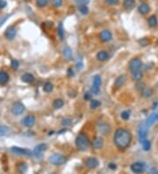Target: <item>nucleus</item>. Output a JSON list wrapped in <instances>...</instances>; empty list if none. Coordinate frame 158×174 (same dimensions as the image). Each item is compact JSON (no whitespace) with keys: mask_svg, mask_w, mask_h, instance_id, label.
<instances>
[{"mask_svg":"<svg viewBox=\"0 0 158 174\" xmlns=\"http://www.w3.org/2000/svg\"><path fill=\"white\" fill-rule=\"evenodd\" d=\"M50 3V0H36V5L40 8H44L48 6Z\"/></svg>","mask_w":158,"mask_h":174,"instance_id":"nucleus-31","label":"nucleus"},{"mask_svg":"<svg viewBox=\"0 0 158 174\" xmlns=\"http://www.w3.org/2000/svg\"><path fill=\"white\" fill-rule=\"evenodd\" d=\"M151 174H158V171L155 168H152L151 169Z\"/></svg>","mask_w":158,"mask_h":174,"instance_id":"nucleus-49","label":"nucleus"},{"mask_svg":"<svg viewBox=\"0 0 158 174\" xmlns=\"http://www.w3.org/2000/svg\"><path fill=\"white\" fill-rule=\"evenodd\" d=\"M9 81V75L5 71H0V85H5Z\"/></svg>","mask_w":158,"mask_h":174,"instance_id":"nucleus-24","label":"nucleus"},{"mask_svg":"<svg viewBox=\"0 0 158 174\" xmlns=\"http://www.w3.org/2000/svg\"><path fill=\"white\" fill-rule=\"evenodd\" d=\"M141 143L142 149H143L145 151H149V150L151 149V142H150V141L145 139V140H143Z\"/></svg>","mask_w":158,"mask_h":174,"instance_id":"nucleus-29","label":"nucleus"},{"mask_svg":"<svg viewBox=\"0 0 158 174\" xmlns=\"http://www.w3.org/2000/svg\"><path fill=\"white\" fill-rule=\"evenodd\" d=\"M71 123H72V120H71L70 118H65V119H63V120H61V124H62V126H65V127H67V126H70Z\"/></svg>","mask_w":158,"mask_h":174,"instance_id":"nucleus-39","label":"nucleus"},{"mask_svg":"<svg viewBox=\"0 0 158 174\" xmlns=\"http://www.w3.org/2000/svg\"><path fill=\"white\" fill-rule=\"evenodd\" d=\"M96 57L99 62H105V61H107L110 58V54L106 50H100L98 52Z\"/></svg>","mask_w":158,"mask_h":174,"instance_id":"nucleus-16","label":"nucleus"},{"mask_svg":"<svg viewBox=\"0 0 158 174\" xmlns=\"http://www.w3.org/2000/svg\"><path fill=\"white\" fill-rule=\"evenodd\" d=\"M157 120H158V119H157Z\"/></svg>","mask_w":158,"mask_h":174,"instance_id":"nucleus-52","label":"nucleus"},{"mask_svg":"<svg viewBox=\"0 0 158 174\" xmlns=\"http://www.w3.org/2000/svg\"><path fill=\"white\" fill-rule=\"evenodd\" d=\"M62 54H63V56H64V58L67 61L71 60V58H72V50H71V48L69 46H66V47L63 48Z\"/></svg>","mask_w":158,"mask_h":174,"instance_id":"nucleus-22","label":"nucleus"},{"mask_svg":"<svg viewBox=\"0 0 158 174\" xmlns=\"http://www.w3.org/2000/svg\"><path fill=\"white\" fill-rule=\"evenodd\" d=\"M76 146L79 151H86L90 147V140L86 134L84 133H79L76 138Z\"/></svg>","mask_w":158,"mask_h":174,"instance_id":"nucleus-2","label":"nucleus"},{"mask_svg":"<svg viewBox=\"0 0 158 174\" xmlns=\"http://www.w3.org/2000/svg\"><path fill=\"white\" fill-rule=\"evenodd\" d=\"M98 130L101 135L105 136V135L110 134L112 128L108 123H106V122H100V123L98 124Z\"/></svg>","mask_w":158,"mask_h":174,"instance_id":"nucleus-11","label":"nucleus"},{"mask_svg":"<svg viewBox=\"0 0 158 174\" xmlns=\"http://www.w3.org/2000/svg\"><path fill=\"white\" fill-rule=\"evenodd\" d=\"M104 2L109 5H117L120 3V0H104Z\"/></svg>","mask_w":158,"mask_h":174,"instance_id":"nucleus-42","label":"nucleus"},{"mask_svg":"<svg viewBox=\"0 0 158 174\" xmlns=\"http://www.w3.org/2000/svg\"><path fill=\"white\" fill-rule=\"evenodd\" d=\"M63 4V0H52V5L55 8H60Z\"/></svg>","mask_w":158,"mask_h":174,"instance_id":"nucleus-37","label":"nucleus"},{"mask_svg":"<svg viewBox=\"0 0 158 174\" xmlns=\"http://www.w3.org/2000/svg\"><path fill=\"white\" fill-rule=\"evenodd\" d=\"M53 89H54V85H53V84H51L50 82H47V83H45L43 85V91L45 93H51Z\"/></svg>","mask_w":158,"mask_h":174,"instance_id":"nucleus-33","label":"nucleus"},{"mask_svg":"<svg viewBox=\"0 0 158 174\" xmlns=\"http://www.w3.org/2000/svg\"><path fill=\"white\" fill-rule=\"evenodd\" d=\"M102 85V79L99 75H95L92 78V85H91V93L93 95H99L100 91V86Z\"/></svg>","mask_w":158,"mask_h":174,"instance_id":"nucleus-4","label":"nucleus"},{"mask_svg":"<svg viewBox=\"0 0 158 174\" xmlns=\"http://www.w3.org/2000/svg\"><path fill=\"white\" fill-rule=\"evenodd\" d=\"M157 18L155 15H152L149 18V19H147V25H149V27H155L157 26Z\"/></svg>","mask_w":158,"mask_h":174,"instance_id":"nucleus-26","label":"nucleus"},{"mask_svg":"<svg viewBox=\"0 0 158 174\" xmlns=\"http://www.w3.org/2000/svg\"><path fill=\"white\" fill-rule=\"evenodd\" d=\"M25 111V106L21 102H15L12 107V112L14 115L22 114Z\"/></svg>","mask_w":158,"mask_h":174,"instance_id":"nucleus-10","label":"nucleus"},{"mask_svg":"<svg viewBox=\"0 0 158 174\" xmlns=\"http://www.w3.org/2000/svg\"><path fill=\"white\" fill-rule=\"evenodd\" d=\"M85 165L89 169H96L99 165V161L97 157H90L85 160Z\"/></svg>","mask_w":158,"mask_h":174,"instance_id":"nucleus-12","label":"nucleus"},{"mask_svg":"<svg viewBox=\"0 0 158 174\" xmlns=\"http://www.w3.org/2000/svg\"><path fill=\"white\" fill-rule=\"evenodd\" d=\"M67 72H68L69 77H74V71L72 70V69H69Z\"/></svg>","mask_w":158,"mask_h":174,"instance_id":"nucleus-48","label":"nucleus"},{"mask_svg":"<svg viewBox=\"0 0 158 174\" xmlns=\"http://www.w3.org/2000/svg\"><path fill=\"white\" fill-rule=\"evenodd\" d=\"M8 15H5V16H4V17H2V18H0V26H1L6 20H7V19H8Z\"/></svg>","mask_w":158,"mask_h":174,"instance_id":"nucleus-44","label":"nucleus"},{"mask_svg":"<svg viewBox=\"0 0 158 174\" xmlns=\"http://www.w3.org/2000/svg\"><path fill=\"white\" fill-rule=\"evenodd\" d=\"M13 153L17 155H20V156H26V157H30L33 155V152H32L30 150L27 149H23V148H19V147H12L11 149Z\"/></svg>","mask_w":158,"mask_h":174,"instance_id":"nucleus-8","label":"nucleus"},{"mask_svg":"<svg viewBox=\"0 0 158 174\" xmlns=\"http://www.w3.org/2000/svg\"><path fill=\"white\" fill-rule=\"evenodd\" d=\"M64 106V101L61 99H56L53 101V107L55 109H60Z\"/></svg>","mask_w":158,"mask_h":174,"instance_id":"nucleus-27","label":"nucleus"},{"mask_svg":"<svg viewBox=\"0 0 158 174\" xmlns=\"http://www.w3.org/2000/svg\"><path fill=\"white\" fill-rule=\"evenodd\" d=\"M131 170L133 172L136 174H141L145 171L146 170V165L141 162H135L131 165Z\"/></svg>","mask_w":158,"mask_h":174,"instance_id":"nucleus-7","label":"nucleus"},{"mask_svg":"<svg viewBox=\"0 0 158 174\" xmlns=\"http://www.w3.org/2000/svg\"><path fill=\"white\" fill-rule=\"evenodd\" d=\"M101 103H100V101L97 100V99H91V104H90V107L91 109H96L98 108L99 107H100Z\"/></svg>","mask_w":158,"mask_h":174,"instance_id":"nucleus-34","label":"nucleus"},{"mask_svg":"<svg viewBox=\"0 0 158 174\" xmlns=\"http://www.w3.org/2000/svg\"><path fill=\"white\" fill-rule=\"evenodd\" d=\"M150 11V7L149 6V5L147 4H141L138 7V12L141 14V15H145L147 14Z\"/></svg>","mask_w":158,"mask_h":174,"instance_id":"nucleus-21","label":"nucleus"},{"mask_svg":"<svg viewBox=\"0 0 158 174\" xmlns=\"http://www.w3.org/2000/svg\"><path fill=\"white\" fill-rule=\"evenodd\" d=\"M139 42H140V44H141V46H143V47H145V46H147L149 44V40H147V38H142L141 40H139Z\"/></svg>","mask_w":158,"mask_h":174,"instance_id":"nucleus-43","label":"nucleus"},{"mask_svg":"<svg viewBox=\"0 0 158 174\" xmlns=\"http://www.w3.org/2000/svg\"><path fill=\"white\" fill-rule=\"evenodd\" d=\"M48 149V144L46 143H40L37 146H35L34 151H33V154L37 157V158H40L43 155V152Z\"/></svg>","mask_w":158,"mask_h":174,"instance_id":"nucleus-9","label":"nucleus"},{"mask_svg":"<svg viewBox=\"0 0 158 174\" xmlns=\"http://www.w3.org/2000/svg\"><path fill=\"white\" fill-rule=\"evenodd\" d=\"M83 99H84V100H91V94L90 93H84Z\"/></svg>","mask_w":158,"mask_h":174,"instance_id":"nucleus-45","label":"nucleus"},{"mask_svg":"<svg viewBox=\"0 0 158 174\" xmlns=\"http://www.w3.org/2000/svg\"><path fill=\"white\" fill-rule=\"evenodd\" d=\"M158 119V114H156V112H153V114H151L149 117H147V120H146V124L147 127H151L155 124V122Z\"/></svg>","mask_w":158,"mask_h":174,"instance_id":"nucleus-19","label":"nucleus"},{"mask_svg":"<svg viewBox=\"0 0 158 174\" xmlns=\"http://www.w3.org/2000/svg\"><path fill=\"white\" fill-rule=\"evenodd\" d=\"M109 168H111L112 170L116 169V165H115V163H110V165H109Z\"/></svg>","mask_w":158,"mask_h":174,"instance_id":"nucleus-50","label":"nucleus"},{"mask_svg":"<svg viewBox=\"0 0 158 174\" xmlns=\"http://www.w3.org/2000/svg\"><path fill=\"white\" fill-rule=\"evenodd\" d=\"M153 94V91L150 89V88H147V87H144L142 90H141V97L143 98H149L151 97Z\"/></svg>","mask_w":158,"mask_h":174,"instance_id":"nucleus-28","label":"nucleus"},{"mask_svg":"<svg viewBox=\"0 0 158 174\" xmlns=\"http://www.w3.org/2000/svg\"><path fill=\"white\" fill-rule=\"evenodd\" d=\"M48 161L53 165L60 166V165H64L67 161V159H66V157L64 155L60 154V153H55V154H53L49 157Z\"/></svg>","mask_w":158,"mask_h":174,"instance_id":"nucleus-3","label":"nucleus"},{"mask_svg":"<svg viewBox=\"0 0 158 174\" xmlns=\"http://www.w3.org/2000/svg\"><path fill=\"white\" fill-rule=\"evenodd\" d=\"M5 37L8 40H13L16 36V28L14 26H10L7 27L5 31Z\"/></svg>","mask_w":158,"mask_h":174,"instance_id":"nucleus-17","label":"nucleus"},{"mask_svg":"<svg viewBox=\"0 0 158 174\" xmlns=\"http://www.w3.org/2000/svg\"><path fill=\"white\" fill-rule=\"evenodd\" d=\"M9 128L6 126L0 125V136H5L8 134Z\"/></svg>","mask_w":158,"mask_h":174,"instance_id":"nucleus-36","label":"nucleus"},{"mask_svg":"<svg viewBox=\"0 0 158 174\" xmlns=\"http://www.w3.org/2000/svg\"><path fill=\"white\" fill-rule=\"evenodd\" d=\"M135 5L134 0H124L123 6L126 10H132Z\"/></svg>","mask_w":158,"mask_h":174,"instance_id":"nucleus-25","label":"nucleus"},{"mask_svg":"<svg viewBox=\"0 0 158 174\" xmlns=\"http://www.w3.org/2000/svg\"><path fill=\"white\" fill-rule=\"evenodd\" d=\"M6 2L5 1V0H0V9H3L6 6Z\"/></svg>","mask_w":158,"mask_h":174,"instance_id":"nucleus-47","label":"nucleus"},{"mask_svg":"<svg viewBox=\"0 0 158 174\" xmlns=\"http://www.w3.org/2000/svg\"><path fill=\"white\" fill-rule=\"evenodd\" d=\"M78 11H79L82 14L86 15V14L89 13V8H88L86 5H80V6H78Z\"/></svg>","mask_w":158,"mask_h":174,"instance_id":"nucleus-35","label":"nucleus"},{"mask_svg":"<svg viewBox=\"0 0 158 174\" xmlns=\"http://www.w3.org/2000/svg\"><path fill=\"white\" fill-rule=\"evenodd\" d=\"M16 169H17L19 173L25 174L26 172V171H27V165H26V163L25 162H20L17 165Z\"/></svg>","mask_w":158,"mask_h":174,"instance_id":"nucleus-23","label":"nucleus"},{"mask_svg":"<svg viewBox=\"0 0 158 174\" xmlns=\"http://www.w3.org/2000/svg\"><path fill=\"white\" fill-rule=\"evenodd\" d=\"M21 80H22V82H24V83L31 84L34 81V77L31 73H25L21 76Z\"/></svg>","mask_w":158,"mask_h":174,"instance_id":"nucleus-20","label":"nucleus"},{"mask_svg":"<svg viewBox=\"0 0 158 174\" xmlns=\"http://www.w3.org/2000/svg\"><path fill=\"white\" fill-rule=\"evenodd\" d=\"M11 66H12V68L13 69H18L19 67V61L16 60V59H13L12 60V63H11Z\"/></svg>","mask_w":158,"mask_h":174,"instance_id":"nucleus-40","label":"nucleus"},{"mask_svg":"<svg viewBox=\"0 0 158 174\" xmlns=\"http://www.w3.org/2000/svg\"><path fill=\"white\" fill-rule=\"evenodd\" d=\"M126 75H120L119 77H116L115 81H114V84H113V86L115 88H120L124 85V84L126 83Z\"/></svg>","mask_w":158,"mask_h":174,"instance_id":"nucleus-15","label":"nucleus"},{"mask_svg":"<svg viewBox=\"0 0 158 174\" xmlns=\"http://www.w3.org/2000/svg\"><path fill=\"white\" fill-rule=\"evenodd\" d=\"M132 139L133 136L129 130L123 128H120L114 133L113 142L119 150H124L129 147Z\"/></svg>","mask_w":158,"mask_h":174,"instance_id":"nucleus-1","label":"nucleus"},{"mask_svg":"<svg viewBox=\"0 0 158 174\" xmlns=\"http://www.w3.org/2000/svg\"><path fill=\"white\" fill-rule=\"evenodd\" d=\"M143 77V74L142 72L140 70V71H135V72L132 73V78L133 80L134 81H141Z\"/></svg>","mask_w":158,"mask_h":174,"instance_id":"nucleus-30","label":"nucleus"},{"mask_svg":"<svg viewBox=\"0 0 158 174\" xmlns=\"http://www.w3.org/2000/svg\"><path fill=\"white\" fill-rule=\"evenodd\" d=\"M147 134H149V127L147 126L146 122H142L139 127V131H138V135H139V140L141 142L143 140L147 139Z\"/></svg>","mask_w":158,"mask_h":174,"instance_id":"nucleus-6","label":"nucleus"},{"mask_svg":"<svg viewBox=\"0 0 158 174\" xmlns=\"http://www.w3.org/2000/svg\"><path fill=\"white\" fill-rule=\"evenodd\" d=\"M26 1H31V0H26Z\"/></svg>","mask_w":158,"mask_h":174,"instance_id":"nucleus-51","label":"nucleus"},{"mask_svg":"<svg viewBox=\"0 0 158 174\" xmlns=\"http://www.w3.org/2000/svg\"><path fill=\"white\" fill-rule=\"evenodd\" d=\"M77 69H79V70H81V69H83V62L82 61H80V62H78L77 64Z\"/></svg>","mask_w":158,"mask_h":174,"instance_id":"nucleus-46","label":"nucleus"},{"mask_svg":"<svg viewBox=\"0 0 158 174\" xmlns=\"http://www.w3.org/2000/svg\"><path fill=\"white\" fill-rule=\"evenodd\" d=\"M99 38L102 40L103 42H109L110 40L112 39V33L109 31V30L104 29L103 31L100 32L99 34Z\"/></svg>","mask_w":158,"mask_h":174,"instance_id":"nucleus-14","label":"nucleus"},{"mask_svg":"<svg viewBox=\"0 0 158 174\" xmlns=\"http://www.w3.org/2000/svg\"><path fill=\"white\" fill-rule=\"evenodd\" d=\"M89 2H90V0H75V3L78 6H80V5H86L89 4Z\"/></svg>","mask_w":158,"mask_h":174,"instance_id":"nucleus-41","label":"nucleus"},{"mask_svg":"<svg viewBox=\"0 0 158 174\" xmlns=\"http://www.w3.org/2000/svg\"><path fill=\"white\" fill-rule=\"evenodd\" d=\"M142 68V62L141 60L138 57H134L130 60L128 63V69L131 73H134L135 71H140Z\"/></svg>","mask_w":158,"mask_h":174,"instance_id":"nucleus-5","label":"nucleus"},{"mask_svg":"<svg viewBox=\"0 0 158 174\" xmlns=\"http://www.w3.org/2000/svg\"><path fill=\"white\" fill-rule=\"evenodd\" d=\"M121 118L125 120H128L130 118V112L129 111H123L120 114Z\"/></svg>","mask_w":158,"mask_h":174,"instance_id":"nucleus-38","label":"nucleus"},{"mask_svg":"<svg viewBox=\"0 0 158 174\" xmlns=\"http://www.w3.org/2000/svg\"><path fill=\"white\" fill-rule=\"evenodd\" d=\"M103 145H104V140L102 137L98 136L93 140V142H92V148L93 149L100 150L103 147Z\"/></svg>","mask_w":158,"mask_h":174,"instance_id":"nucleus-18","label":"nucleus"},{"mask_svg":"<svg viewBox=\"0 0 158 174\" xmlns=\"http://www.w3.org/2000/svg\"><path fill=\"white\" fill-rule=\"evenodd\" d=\"M57 33H58V36L60 38L61 40H63L64 39V29H63V26H62V23H60L59 26H58V28H57Z\"/></svg>","mask_w":158,"mask_h":174,"instance_id":"nucleus-32","label":"nucleus"},{"mask_svg":"<svg viewBox=\"0 0 158 174\" xmlns=\"http://www.w3.org/2000/svg\"><path fill=\"white\" fill-rule=\"evenodd\" d=\"M22 125H24L26 128H32L35 125L36 119L34 115H27L22 120Z\"/></svg>","mask_w":158,"mask_h":174,"instance_id":"nucleus-13","label":"nucleus"}]
</instances>
